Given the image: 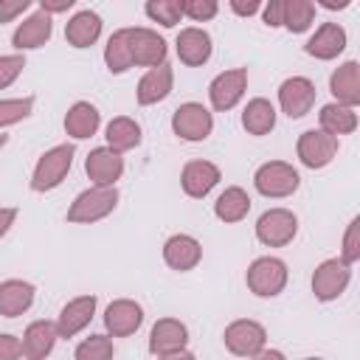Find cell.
I'll return each mask as SVG.
<instances>
[{"mask_svg": "<svg viewBox=\"0 0 360 360\" xmlns=\"http://www.w3.org/2000/svg\"><path fill=\"white\" fill-rule=\"evenodd\" d=\"M73 158H76V146L73 143H56L51 146L48 152L39 155V160L34 163V172H31V191L37 194H45V191H53L65 183L70 166H73Z\"/></svg>", "mask_w": 360, "mask_h": 360, "instance_id": "obj_1", "label": "cell"}, {"mask_svg": "<svg viewBox=\"0 0 360 360\" xmlns=\"http://www.w3.org/2000/svg\"><path fill=\"white\" fill-rule=\"evenodd\" d=\"M118 200H121V194H118L115 186H90V188L76 194L65 219L73 222V225H93V222L110 217L115 211Z\"/></svg>", "mask_w": 360, "mask_h": 360, "instance_id": "obj_2", "label": "cell"}, {"mask_svg": "<svg viewBox=\"0 0 360 360\" xmlns=\"http://www.w3.org/2000/svg\"><path fill=\"white\" fill-rule=\"evenodd\" d=\"M287 281H290V270H287V262L278 256H259L248 264V273H245V284L256 298L281 295Z\"/></svg>", "mask_w": 360, "mask_h": 360, "instance_id": "obj_3", "label": "cell"}, {"mask_svg": "<svg viewBox=\"0 0 360 360\" xmlns=\"http://www.w3.org/2000/svg\"><path fill=\"white\" fill-rule=\"evenodd\" d=\"M301 186V174L287 160H267L253 172V188L267 200L292 197Z\"/></svg>", "mask_w": 360, "mask_h": 360, "instance_id": "obj_4", "label": "cell"}, {"mask_svg": "<svg viewBox=\"0 0 360 360\" xmlns=\"http://www.w3.org/2000/svg\"><path fill=\"white\" fill-rule=\"evenodd\" d=\"M172 132L180 141L200 143L214 132V112L200 101H186L172 112Z\"/></svg>", "mask_w": 360, "mask_h": 360, "instance_id": "obj_5", "label": "cell"}, {"mask_svg": "<svg viewBox=\"0 0 360 360\" xmlns=\"http://www.w3.org/2000/svg\"><path fill=\"white\" fill-rule=\"evenodd\" d=\"M256 239L264 248H284L298 236V217L290 208H267L256 219Z\"/></svg>", "mask_w": 360, "mask_h": 360, "instance_id": "obj_6", "label": "cell"}, {"mask_svg": "<svg viewBox=\"0 0 360 360\" xmlns=\"http://www.w3.org/2000/svg\"><path fill=\"white\" fill-rule=\"evenodd\" d=\"M222 343H225V349L231 354L250 360L256 352H262L267 346V329L253 318H236V321H231L225 326Z\"/></svg>", "mask_w": 360, "mask_h": 360, "instance_id": "obj_7", "label": "cell"}, {"mask_svg": "<svg viewBox=\"0 0 360 360\" xmlns=\"http://www.w3.org/2000/svg\"><path fill=\"white\" fill-rule=\"evenodd\" d=\"M349 281H352V267L343 259H338V256L323 259L312 270V295L318 301H323V304L326 301H338L346 292Z\"/></svg>", "mask_w": 360, "mask_h": 360, "instance_id": "obj_8", "label": "cell"}, {"mask_svg": "<svg viewBox=\"0 0 360 360\" xmlns=\"http://www.w3.org/2000/svg\"><path fill=\"white\" fill-rule=\"evenodd\" d=\"M338 149H340L338 138H332V135H326L321 129H304L298 135V141H295V155H298L301 166H307L312 172L315 169H326L338 158Z\"/></svg>", "mask_w": 360, "mask_h": 360, "instance_id": "obj_9", "label": "cell"}, {"mask_svg": "<svg viewBox=\"0 0 360 360\" xmlns=\"http://www.w3.org/2000/svg\"><path fill=\"white\" fill-rule=\"evenodd\" d=\"M245 90H248V68H231L211 79L208 101L217 112H228L245 98Z\"/></svg>", "mask_w": 360, "mask_h": 360, "instance_id": "obj_10", "label": "cell"}, {"mask_svg": "<svg viewBox=\"0 0 360 360\" xmlns=\"http://www.w3.org/2000/svg\"><path fill=\"white\" fill-rule=\"evenodd\" d=\"M129 53H132V65L149 70V68H158V65L166 62L169 45L155 28L132 25L129 28Z\"/></svg>", "mask_w": 360, "mask_h": 360, "instance_id": "obj_11", "label": "cell"}, {"mask_svg": "<svg viewBox=\"0 0 360 360\" xmlns=\"http://www.w3.org/2000/svg\"><path fill=\"white\" fill-rule=\"evenodd\" d=\"M315 82L307 76H287L278 84V107L287 118H304L315 107Z\"/></svg>", "mask_w": 360, "mask_h": 360, "instance_id": "obj_12", "label": "cell"}, {"mask_svg": "<svg viewBox=\"0 0 360 360\" xmlns=\"http://www.w3.org/2000/svg\"><path fill=\"white\" fill-rule=\"evenodd\" d=\"M219 180H222L219 166L211 163V160H202V158L188 160V163L183 166V172H180V188H183V194L191 197V200L208 197Z\"/></svg>", "mask_w": 360, "mask_h": 360, "instance_id": "obj_13", "label": "cell"}, {"mask_svg": "<svg viewBox=\"0 0 360 360\" xmlns=\"http://www.w3.org/2000/svg\"><path fill=\"white\" fill-rule=\"evenodd\" d=\"M96 307H98V298L93 292H84V295H76L70 298L62 309H59V318H56V335L59 338H76L82 329L90 326L93 315H96Z\"/></svg>", "mask_w": 360, "mask_h": 360, "instance_id": "obj_14", "label": "cell"}, {"mask_svg": "<svg viewBox=\"0 0 360 360\" xmlns=\"http://www.w3.org/2000/svg\"><path fill=\"white\" fill-rule=\"evenodd\" d=\"M143 323V307L132 298H115L104 309V329L110 338H129Z\"/></svg>", "mask_w": 360, "mask_h": 360, "instance_id": "obj_15", "label": "cell"}, {"mask_svg": "<svg viewBox=\"0 0 360 360\" xmlns=\"http://www.w3.org/2000/svg\"><path fill=\"white\" fill-rule=\"evenodd\" d=\"M174 51H177V59L188 68H200L211 59L214 53V39L205 28L200 25H188V28H180L177 39H174Z\"/></svg>", "mask_w": 360, "mask_h": 360, "instance_id": "obj_16", "label": "cell"}, {"mask_svg": "<svg viewBox=\"0 0 360 360\" xmlns=\"http://www.w3.org/2000/svg\"><path fill=\"white\" fill-rule=\"evenodd\" d=\"M163 262L169 270L188 273L202 262V245L191 233H172L163 242Z\"/></svg>", "mask_w": 360, "mask_h": 360, "instance_id": "obj_17", "label": "cell"}, {"mask_svg": "<svg viewBox=\"0 0 360 360\" xmlns=\"http://www.w3.org/2000/svg\"><path fill=\"white\" fill-rule=\"evenodd\" d=\"M53 34V20L45 14V11H31L22 22H17L14 34H11V45H14V53H22V51H37L42 48Z\"/></svg>", "mask_w": 360, "mask_h": 360, "instance_id": "obj_18", "label": "cell"}, {"mask_svg": "<svg viewBox=\"0 0 360 360\" xmlns=\"http://www.w3.org/2000/svg\"><path fill=\"white\" fill-rule=\"evenodd\" d=\"M346 28L340 22H321L315 28V34L307 39L304 51L312 56V59H321V62H329V59H338L343 51H346Z\"/></svg>", "mask_w": 360, "mask_h": 360, "instance_id": "obj_19", "label": "cell"}, {"mask_svg": "<svg viewBox=\"0 0 360 360\" xmlns=\"http://www.w3.org/2000/svg\"><path fill=\"white\" fill-rule=\"evenodd\" d=\"M174 90V70L169 62L158 65V68H149L138 87H135V101L141 107H152V104H160L163 98H169V93Z\"/></svg>", "mask_w": 360, "mask_h": 360, "instance_id": "obj_20", "label": "cell"}, {"mask_svg": "<svg viewBox=\"0 0 360 360\" xmlns=\"http://www.w3.org/2000/svg\"><path fill=\"white\" fill-rule=\"evenodd\" d=\"M84 172L93 186H115L124 174V158L110 146H96L84 158Z\"/></svg>", "mask_w": 360, "mask_h": 360, "instance_id": "obj_21", "label": "cell"}, {"mask_svg": "<svg viewBox=\"0 0 360 360\" xmlns=\"http://www.w3.org/2000/svg\"><path fill=\"white\" fill-rule=\"evenodd\" d=\"M188 346V326L180 318H160L149 329V352L155 357L172 354Z\"/></svg>", "mask_w": 360, "mask_h": 360, "instance_id": "obj_22", "label": "cell"}, {"mask_svg": "<svg viewBox=\"0 0 360 360\" xmlns=\"http://www.w3.org/2000/svg\"><path fill=\"white\" fill-rule=\"evenodd\" d=\"M56 340H59V335H56V323L53 321H45V318L42 321H31L25 326L22 338H20L22 357L25 360H45L53 352Z\"/></svg>", "mask_w": 360, "mask_h": 360, "instance_id": "obj_23", "label": "cell"}, {"mask_svg": "<svg viewBox=\"0 0 360 360\" xmlns=\"http://www.w3.org/2000/svg\"><path fill=\"white\" fill-rule=\"evenodd\" d=\"M37 287L25 278H6L0 281V315L3 318H20L34 307Z\"/></svg>", "mask_w": 360, "mask_h": 360, "instance_id": "obj_24", "label": "cell"}, {"mask_svg": "<svg viewBox=\"0 0 360 360\" xmlns=\"http://www.w3.org/2000/svg\"><path fill=\"white\" fill-rule=\"evenodd\" d=\"M101 25H104V22H101V17H98L93 8H82V11H76V14L65 22V39H68L70 48L84 51V48H90V45L98 42Z\"/></svg>", "mask_w": 360, "mask_h": 360, "instance_id": "obj_25", "label": "cell"}, {"mask_svg": "<svg viewBox=\"0 0 360 360\" xmlns=\"http://www.w3.org/2000/svg\"><path fill=\"white\" fill-rule=\"evenodd\" d=\"M329 90H332L338 104L357 110V104H360V65L354 59L338 65L329 76Z\"/></svg>", "mask_w": 360, "mask_h": 360, "instance_id": "obj_26", "label": "cell"}, {"mask_svg": "<svg viewBox=\"0 0 360 360\" xmlns=\"http://www.w3.org/2000/svg\"><path fill=\"white\" fill-rule=\"evenodd\" d=\"M101 127V112L96 104L90 101H73L65 112V132L73 138V141H87L98 132Z\"/></svg>", "mask_w": 360, "mask_h": 360, "instance_id": "obj_27", "label": "cell"}, {"mask_svg": "<svg viewBox=\"0 0 360 360\" xmlns=\"http://www.w3.org/2000/svg\"><path fill=\"white\" fill-rule=\"evenodd\" d=\"M357 110L354 107H346V104H338V101H329L321 107L318 112V129L332 135V138H340V135H352L357 129Z\"/></svg>", "mask_w": 360, "mask_h": 360, "instance_id": "obj_28", "label": "cell"}, {"mask_svg": "<svg viewBox=\"0 0 360 360\" xmlns=\"http://www.w3.org/2000/svg\"><path fill=\"white\" fill-rule=\"evenodd\" d=\"M276 115H278V112H276L273 101L264 98V96H256V98H250V101L245 104V110H242V127H245L248 135L262 138V135H267V132L276 129Z\"/></svg>", "mask_w": 360, "mask_h": 360, "instance_id": "obj_29", "label": "cell"}, {"mask_svg": "<svg viewBox=\"0 0 360 360\" xmlns=\"http://www.w3.org/2000/svg\"><path fill=\"white\" fill-rule=\"evenodd\" d=\"M250 211V194L242 186H228L225 191H219V197L214 200V217L225 225L242 222Z\"/></svg>", "mask_w": 360, "mask_h": 360, "instance_id": "obj_30", "label": "cell"}, {"mask_svg": "<svg viewBox=\"0 0 360 360\" xmlns=\"http://www.w3.org/2000/svg\"><path fill=\"white\" fill-rule=\"evenodd\" d=\"M104 138H107V146L118 155L135 149L141 143V124L129 115H115L107 127H104Z\"/></svg>", "mask_w": 360, "mask_h": 360, "instance_id": "obj_31", "label": "cell"}, {"mask_svg": "<svg viewBox=\"0 0 360 360\" xmlns=\"http://www.w3.org/2000/svg\"><path fill=\"white\" fill-rule=\"evenodd\" d=\"M104 65L110 73H127L132 68V53H129V28H118L107 37L104 45Z\"/></svg>", "mask_w": 360, "mask_h": 360, "instance_id": "obj_32", "label": "cell"}, {"mask_svg": "<svg viewBox=\"0 0 360 360\" xmlns=\"http://www.w3.org/2000/svg\"><path fill=\"white\" fill-rule=\"evenodd\" d=\"M315 22V3L312 0H281V25L292 34L309 31Z\"/></svg>", "mask_w": 360, "mask_h": 360, "instance_id": "obj_33", "label": "cell"}, {"mask_svg": "<svg viewBox=\"0 0 360 360\" xmlns=\"http://www.w3.org/2000/svg\"><path fill=\"white\" fill-rule=\"evenodd\" d=\"M112 357H115V346L110 335H90L73 352V360H112Z\"/></svg>", "mask_w": 360, "mask_h": 360, "instance_id": "obj_34", "label": "cell"}, {"mask_svg": "<svg viewBox=\"0 0 360 360\" xmlns=\"http://www.w3.org/2000/svg\"><path fill=\"white\" fill-rule=\"evenodd\" d=\"M143 14H146L152 22L163 25V28H174V25L183 20L180 0H146Z\"/></svg>", "mask_w": 360, "mask_h": 360, "instance_id": "obj_35", "label": "cell"}, {"mask_svg": "<svg viewBox=\"0 0 360 360\" xmlns=\"http://www.w3.org/2000/svg\"><path fill=\"white\" fill-rule=\"evenodd\" d=\"M34 112V96H17V98H0V129L14 127L25 121Z\"/></svg>", "mask_w": 360, "mask_h": 360, "instance_id": "obj_36", "label": "cell"}, {"mask_svg": "<svg viewBox=\"0 0 360 360\" xmlns=\"http://www.w3.org/2000/svg\"><path fill=\"white\" fill-rule=\"evenodd\" d=\"M349 267L360 262V217H352V222L346 225V233H343V248H340V256Z\"/></svg>", "mask_w": 360, "mask_h": 360, "instance_id": "obj_37", "label": "cell"}, {"mask_svg": "<svg viewBox=\"0 0 360 360\" xmlns=\"http://www.w3.org/2000/svg\"><path fill=\"white\" fill-rule=\"evenodd\" d=\"M180 11L191 22H208V20L217 17L219 3L217 0H180Z\"/></svg>", "mask_w": 360, "mask_h": 360, "instance_id": "obj_38", "label": "cell"}, {"mask_svg": "<svg viewBox=\"0 0 360 360\" xmlns=\"http://www.w3.org/2000/svg\"><path fill=\"white\" fill-rule=\"evenodd\" d=\"M25 70V56L22 53H0V90L11 87Z\"/></svg>", "mask_w": 360, "mask_h": 360, "instance_id": "obj_39", "label": "cell"}, {"mask_svg": "<svg viewBox=\"0 0 360 360\" xmlns=\"http://www.w3.org/2000/svg\"><path fill=\"white\" fill-rule=\"evenodd\" d=\"M28 8H31V0H0V25L3 22H14Z\"/></svg>", "mask_w": 360, "mask_h": 360, "instance_id": "obj_40", "label": "cell"}, {"mask_svg": "<svg viewBox=\"0 0 360 360\" xmlns=\"http://www.w3.org/2000/svg\"><path fill=\"white\" fill-rule=\"evenodd\" d=\"M0 360H22V343L17 335L0 332Z\"/></svg>", "mask_w": 360, "mask_h": 360, "instance_id": "obj_41", "label": "cell"}, {"mask_svg": "<svg viewBox=\"0 0 360 360\" xmlns=\"http://www.w3.org/2000/svg\"><path fill=\"white\" fill-rule=\"evenodd\" d=\"M262 20L267 28H281V0H270L262 6Z\"/></svg>", "mask_w": 360, "mask_h": 360, "instance_id": "obj_42", "label": "cell"}, {"mask_svg": "<svg viewBox=\"0 0 360 360\" xmlns=\"http://www.w3.org/2000/svg\"><path fill=\"white\" fill-rule=\"evenodd\" d=\"M39 11H45L48 17H53V14H62V11H70L73 8V0H39V6H37Z\"/></svg>", "mask_w": 360, "mask_h": 360, "instance_id": "obj_43", "label": "cell"}, {"mask_svg": "<svg viewBox=\"0 0 360 360\" xmlns=\"http://www.w3.org/2000/svg\"><path fill=\"white\" fill-rule=\"evenodd\" d=\"M231 11L239 17H253L256 11H262V3L259 0H231Z\"/></svg>", "mask_w": 360, "mask_h": 360, "instance_id": "obj_44", "label": "cell"}, {"mask_svg": "<svg viewBox=\"0 0 360 360\" xmlns=\"http://www.w3.org/2000/svg\"><path fill=\"white\" fill-rule=\"evenodd\" d=\"M17 214H20V211H17L14 205H0V239L11 231V225L17 222Z\"/></svg>", "mask_w": 360, "mask_h": 360, "instance_id": "obj_45", "label": "cell"}, {"mask_svg": "<svg viewBox=\"0 0 360 360\" xmlns=\"http://www.w3.org/2000/svg\"><path fill=\"white\" fill-rule=\"evenodd\" d=\"M250 360H287V354L284 352H278V349H262V352H256Z\"/></svg>", "mask_w": 360, "mask_h": 360, "instance_id": "obj_46", "label": "cell"}, {"mask_svg": "<svg viewBox=\"0 0 360 360\" xmlns=\"http://www.w3.org/2000/svg\"><path fill=\"white\" fill-rule=\"evenodd\" d=\"M158 360H197V357H194V352L180 349V352H172V354H160Z\"/></svg>", "mask_w": 360, "mask_h": 360, "instance_id": "obj_47", "label": "cell"}, {"mask_svg": "<svg viewBox=\"0 0 360 360\" xmlns=\"http://www.w3.org/2000/svg\"><path fill=\"white\" fill-rule=\"evenodd\" d=\"M323 8H329V11H335V8H349L352 6V0H318Z\"/></svg>", "mask_w": 360, "mask_h": 360, "instance_id": "obj_48", "label": "cell"}, {"mask_svg": "<svg viewBox=\"0 0 360 360\" xmlns=\"http://www.w3.org/2000/svg\"><path fill=\"white\" fill-rule=\"evenodd\" d=\"M6 143H8V135H3V132H0V149H3Z\"/></svg>", "mask_w": 360, "mask_h": 360, "instance_id": "obj_49", "label": "cell"}, {"mask_svg": "<svg viewBox=\"0 0 360 360\" xmlns=\"http://www.w3.org/2000/svg\"><path fill=\"white\" fill-rule=\"evenodd\" d=\"M304 360H323V357H304Z\"/></svg>", "mask_w": 360, "mask_h": 360, "instance_id": "obj_50", "label": "cell"}]
</instances>
